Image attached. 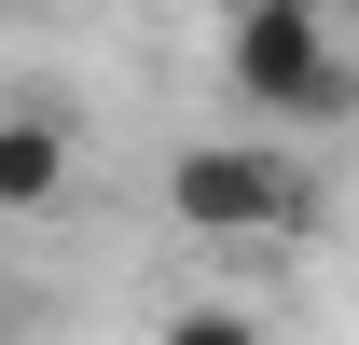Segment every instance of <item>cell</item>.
I'll list each match as a JSON object with an SVG mask.
<instances>
[{"label": "cell", "mask_w": 359, "mask_h": 345, "mask_svg": "<svg viewBox=\"0 0 359 345\" xmlns=\"http://www.w3.org/2000/svg\"><path fill=\"white\" fill-rule=\"evenodd\" d=\"M222 83L276 138L359 125V42L332 28V0H222Z\"/></svg>", "instance_id": "cell-1"}, {"label": "cell", "mask_w": 359, "mask_h": 345, "mask_svg": "<svg viewBox=\"0 0 359 345\" xmlns=\"http://www.w3.org/2000/svg\"><path fill=\"white\" fill-rule=\"evenodd\" d=\"M166 221L208 235V249L318 235V166H304V138H180L166 152Z\"/></svg>", "instance_id": "cell-2"}, {"label": "cell", "mask_w": 359, "mask_h": 345, "mask_svg": "<svg viewBox=\"0 0 359 345\" xmlns=\"http://www.w3.org/2000/svg\"><path fill=\"white\" fill-rule=\"evenodd\" d=\"M69 180H83V125H69L55 97H14V111H0V221L69 208Z\"/></svg>", "instance_id": "cell-3"}, {"label": "cell", "mask_w": 359, "mask_h": 345, "mask_svg": "<svg viewBox=\"0 0 359 345\" xmlns=\"http://www.w3.org/2000/svg\"><path fill=\"white\" fill-rule=\"evenodd\" d=\"M152 345H276V332L249 318V304H166V318H152Z\"/></svg>", "instance_id": "cell-4"}, {"label": "cell", "mask_w": 359, "mask_h": 345, "mask_svg": "<svg viewBox=\"0 0 359 345\" xmlns=\"http://www.w3.org/2000/svg\"><path fill=\"white\" fill-rule=\"evenodd\" d=\"M0 345H14V276H0Z\"/></svg>", "instance_id": "cell-5"}, {"label": "cell", "mask_w": 359, "mask_h": 345, "mask_svg": "<svg viewBox=\"0 0 359 345\" xmlns=\"http://www.w3.org/2000/svg\"><path fill=\"white\" fill-rule=\"evenodd\" d=\"M0 14H28V0H0Z\"/></svg>", "instance_id": "cell-6"}, {"label": "cell", "mask_w": 359, "mask_h": 345, "mask_svg": "<svg viewBox=\"0 0 359 345\" xmlns=\"http://www.w3.org/2000/svg\"><path fill=\"white\" fill-rule=\"evenodd\" d=\"M332 14H346V0H332Z\"/></svg>", "instance_id": "cell-7"}]
</instances>
